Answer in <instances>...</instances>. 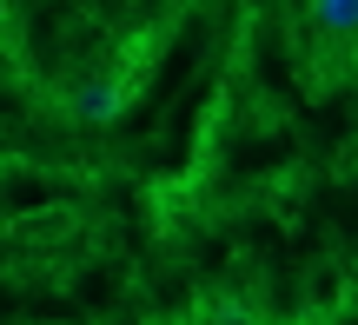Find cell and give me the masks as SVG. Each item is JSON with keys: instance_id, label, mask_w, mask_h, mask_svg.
Listing matches in <instances>:
<instances>
[{"instance_id": "obj_1", "label": "cell", "mask_w": 358, "mask_h": 325, "mask_svg": "<svg viewBox=\"0 0 358 325\" xmlns=\"http://www.w3.org/2000/svg\"><path fill=\"white\" fill-rule=\"evenodd\" d=\"M73 120H87V127H106V120L120 113V87H106V80H87V87H73Z\"/></svg>"}, {"instance_id": "obj_2", "label": "cell", "mask_w": 358, "mask_h": 325, "mask_svg": "<svg viewBox=\"0 0 358 325\" xmlns=\"http://www.w3.org/2000/svg\"><path fill=\"white\" fill-rule=\"evenodd\" d=\"M312 20L325 34H358V0H312Z\"/></svg>"}]
</instances>
